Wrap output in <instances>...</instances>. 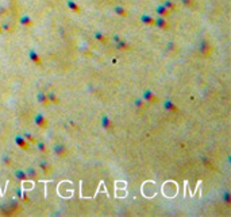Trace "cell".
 Masks as SVG:
<instances>
[{"instance_id":"5bb4252c","label":"cell","mask_w":231,"mask_h":217,"mask_svg":"<svg viewBox=\"0 0 231 217\" xmlns=\"http://www.w3.org/2000/svg\"><path fill=\"white\" fill-rule=\"evenodd\" d=\"M26 174H27V177H29V179H31V181H37V179H38V173H37V170H35L34 167L27 169Z\"/></svg>"},{"instance_id":"484cf974","label":"cell","mask_w":231,"mask_h":217,"mask_svg":"<svg viewBox=\"0 0 231 217\" xmlns=\"http://www.w3.org/2000/svg\"><path fill=\"white\" fill-rule=\"evenodd\" d=\"M95 39H96V41H99V42H103V43H105V42H107V38L103 35L102 32H96V34H95Z\"/></svg>"},{"instance_id":"d6986e66","label":"cell","mask_w":231,"mask_h":217,"mask_svg":"<svg viewBox=\"0 0 231 217\" xmlns=\"http://www.w3.org/2000/svg\"><path fill=\"white\" fill-rule=\"evenodd\" d=\"M165 109H168V111H172V112H176L177 111V105H174V103H172L170 100H166L164 104Z\"/></svg>"},{"instance_id":"4dcf8cb0","label":"cell","mask_w":231,"mask_h":217,"mask_svg":"<svg viewBox=\"0 0 231 217\" xmlns=\"http://www.w3.org/2000/svg\"><path fill=\"white\" fill-rule=\"evenodd\" d=\"M176 49V45L173 43V42H169V43L166 45V50L169 51V50H174Z\"/></svg>"},{"instance_id":"8fae6325","label":"cell","mask_w":231,"mask_h":217,"mask_svg":"<svg viewBox=\"0 0 231 217\" xmlns=\"http://www.w3.org/2000/svg\"><path fill=\"white\" fill-rule=\"evenodd\" d=\"M37 100H38V103H41L42 105H49L50 104L49 99H47V94L43 93V92H39V93L37 94Z\"/></svg>"},{"instance_id":"9a60e30c","label":"cell","mask_w":231,"mask_h":217,"mask_svg":"<svg viewBox=\"0 0 231 217\" xmlns=\"http://www.w3.org/2000/svg\"><path fill=\"white\" fill-rule=\"evenodd\" d=\"M66 4H68V7H69V8L72 9L73 12H81V7H80L77 3H74L73 0H68Z\"/></svg>"},{"instance_id":"9c48e42d","label":"cell","mask_w":231,"mask_h":217,"mask_svg":"<svg viewBox=\"0 0 231 217\" xmlns=\"http://www.w3.org/2000/svg\"><path fill=\"white\" fill-rule=\"evenodd\" d=\"M54 153L62 158V156H65L68 154V150L65 148L64 144H56V146H54Z\"/></svg>"},{"instance_id":"52a82bcc","label":"cell","mask_w":231,"mask_h":217,"mask_svg":"<svg viewBox=\"0 0 231 217\" xmlns=\"http://www.w3.org/2000/svg\"><path fill=\"white\" fill-rule=\"evenodd\" d=\"M102 127L104 129H111V128H114V123H112V120L107 116V115H104V116H102Z\"/></svg>"},{"instance_id":"7a4b0ae2","label":"cell","mask_w":231,"mask_h":217,"mask_svg":"<svg viewBox=\"0 0 231 217\" xmlns=\"http://www.w3.org/2000/svg\"><path fill=\"white\" fill-rule=\"evenodd\" d=\"M212 50H214L212 49V45H211L207 39H202V41L199 42V51L202 56L210 57L211 53H212Z\"/></svg>"},{"instance_id":"44dd1931","label":"cell","mask_w":231,"mask_h":217,"mask_svg":"<svg viewBox=\"0 0 231 217\" xmlns=\"http://www.w3.org/2000/svg\"><path fill=\"white\" fill-rule=\"evenodd\" d=\"M47 99H49L50 104H58L60 103V99L54 93H47Z\"/></svg>"},{"instance_id":"277c9868","label":"cell","mask_w":231,"mask_h":217,"mask_svg":"<svg viewBox=\"0 0 231 217\" xmlns=\"http://www.w3.org/2000/svg\"><path fill=\"white\" fill-rule=\"evenodd\" d=\"M15 143L18 144V146L21 147L22 150H24V151H27L29 150V147H30V144H29V142L26 140V139L23 138L22 135H18V136H15Z\"/></svg>"},{"instance_id":"7c38bea8","label":"cell","mask_w":231,"mask_h":217,"mask_svg":"<svg viewBox=\"0 0 231 217\" xmlns=\"http://www.w3.org/2000/svg\"><path fill=\"white\" fill-rule=\"evenodd\" d=\"M39 169L43 171V174H50L51 173V166L47 163V161H41L39 162Z\"/></svg>"},{"instance_id":"2e32d148","label":"cell","mask_w":231,"mask_h":217,"mask_svg":"<svg viewBox=\"0 0 231 217\" xmlns=\"http://www.w3.org/2000/svg\"><path fill=\"white\" fill-rule=\"evenodd\" d=\"M116 49H119V50H130V49H131V46H130L126 41L120 39V41L116 43Z\"/></svg>"},{"instance_id":"4316f807","label":"cell","mask_w":231,"mask_h":217,"mask_svg":"<svg viewBox=\"0 0 231 217\" xmlns=\"http://www.w3.org/2000/svg\"><path fill=\"white\" fill-rule=\"evenodd\" d=\"M164 6L166 7L169 11H173V9H176V6H174V3H172L170 0H165L164 1Z\"/></svg>"},{"instance_id":"603a6c76","label":"cell","mask_w":231,"mask_h":217,"mask_svg":"<svg viewBox=\"0 0 231 217\" xmlns=\"http://www.w3.org/2000/svg\"><path fill=\"white\" fill-rule=\"evenodd\" d=\"M145 104H146V101H145L143 99H135L134 100V105L137 107V108H139V109L145 108Z\"/></svg>"},{"instance_id":"cb8c5ba5","label":"cell","mask_w":231,"mask_h":217,"mask_svg":"<svg viewBox=\"0 0 231 217\" xmlns=\"http://www.w3.org/2000/svg\"><path fill=\"white\" fill-rule=\"evenodd\" d=\"M21 23L23 24V26H26V27L32 26V20H31V18H30V16H23V18L21 19Z\"/></svg>"},{"instance_id":"ba28073f","label":"cell","mask_w":231,"mask_h":217,"mask_svg":"<svg viewBox=\"0 0 231 217\" xmlns=\"http://www.w3.org/2000/svg\"><path fill=\"white\" fill-rule=\"evenodd\" d=\"M14 175H15V178H16L18 181H21V182L29 181V177H27L26 171H24V170H21V169L15 170V171H14Z\"/></svg>"},{"instance_id":"7402d4cb","label":"cell","mask_w":231,"mask_h":217,"mask_svg":"<svg viewBox=\"0 0 231 217\" xmlns=\"http://www.w3.org/2000/svg\"><path fill=\"white\" fill-rule=\"evenodd\" d=\"M35 144H37V148H38L41 153H43V154L47 153V147L43 142H35Z\"/></svg>"},{"instance_id":"3957f363","label":"cell","mask_w":231,"mask_h":217,"mask_svg":"<svg viewBox=\"0 0 231 217\" xmlns=\"http://www.w3.org/2000/svg\"><path fill=\"white\" fill-rule=\"evenodd\" d=\"M154 24L158 27V28H162V30L169 28V23L166 22V19H165L164 16H160V15L154 19Z\"/></svg>"},{"instance_id":"d6a6232c","label":"cell","mask_w":231,"mask_h":217,"mask_svg":"<svg viewBox=\"0 0 231 217\" xmlns=\"http://www.w3.org/2000/svg\"><path fill=\"white\" fill-rule=\"evenodd\" d=\"M1 31H3V28H1V26H0V32H1Z\"/></svg>"},{"instance_id":"ffe728a7","label":"cell","mask_w":231,"mask_h":217,"mask_svg":"<svg viewBox=\"0 0 231 217\" xmlns=\"http://www.w3.org/2000/svg\"><path fill=\"white\" fill-rule=\"evenodd\" d=\"M222 198H223V202L226 204L227 206H230L231 205V196H230V191H223V196H222Z\"/></svg>"},{"instance_id":"4fadbf2b","label":"cell","mask_w":231,"mask_h":217,"mask_svg":"<svg viewBox=\"0 0 231 217\" xmlns=\"http://www.w3.org/2000/svg\"><path fill=\"white\" fill-rule=\"evenodd\" d=\"M155 11H157V14L160 15V16H164V18H166L168 15L170 14V11L166 8V7L164 6V4H161V6H158L157 8H155Z\"/></svg>"},{"instance_id":"83f0119b","label":"cell","mask_w":231,"mask_h":217,"mask_svg":"<svg viewBox=\"0 0 231 217\" xmlns=\"http://www.w3.org/2000/svg\"><path fill=\"white\" fill-rule=\"evenodd\" d=\"M202 162L205 164V167H208V169H214V164H212V162H211L208 158L203 156V158H202Z\"/></svg>"},{"instance_id":"f546056e","label":"cell","mask_w":231,"mask_h":217,"mask_svg":"<svg viewBox=\"0 0 231 217\" xmlns=\"http://www.w3.org/2000/svg\"><path fill=\"white\" fill-rule=\"evenodd\" d=\"M3 163L6 164V166H10V164H11V158L7 156V155H4L3 156Z\"/></svg>"},{"instance_id":"6da1fadb","label":"cell","mask_w":231,"mask_h":217,"mask_svg":"<svg viewBox=\"0 0 231 217\" xmlns=\"http://www.w3.org/2000/svg\"><path fill=\"white\" fill-rule=\"evenodd\" d=\"M21 212V205H19V201L16 198H12L10 202L4 204V205L0 206V213L4 214V216H12V214H18Z\"/></svg>"},{"instance_id":"1f68e13d","label":"cell","mask_w":231,"mask_h":217,"mask_svg":"<svg viewBox=\"0 0 231 217\" xmlns=\"http://www.w3.org/2000/svg\"><path fill=\"white\" fill-rule=\"evenodd\" d=\"M120 39H122V38H120L119 35H116V34H115V35H112V41H114L115 43H118V42H119Z\"/></svg>"},{"instance_id":"f1b7e54d","label":"cell","mask_w":231,"mask_h":217,"mask_svg":"<svg viewBox=\"0 0 231 217\" xmlns=\"http://www.w3.org/2000/svg\"><path fill=\"white\" fill-rule=\"evenodd\" d=\"M181 3H182V6H185V7H192L193 6V0H181Z\"/></svg>"},{"instance_id":"8992f818","label":"cell","mask_w":231,"mask_h":217,"mask_svg":"<svg viewBox=\"0 0 231 217\" xmlns=\"http://www.w3.org/2000/svg\"><path fill=\"white\" fill-rule=\"evenodd\" d=\"M142 99L146 101V103H157V96H155L154 93H153L152 91H145L143 92V96H142Z\"/></svg>"},{"instance_id":"e0dca14e","label":"cell","mask_w":231,"mask_h":217,"mask_svg":"<svg viewBox=\"0 0 231 217\" xmlns=\"http://www.w3.org/2000/svg\"><path fill=\"white\" fill-rule=\"evenodd\" d=\"M115 14L119 15V16H122V18H126L127 16V9L123 8L122 6H116L115 7Z\"/></svg>"},{"instance_id":"30bf717a","label":"cell","mask_w":231,"mask_h":217,"mask_svg":"<svg viewBox=\"0 0 231 217\" xmlns=\"http://www.w3.org/2000/svg\"><path fill=\"white\" fill-rule=\"evenodd\" d=\"M29 57H30V59H31L35 65H42V59H41V57L37 54V51L30 50V51H29Z\"/></svg>"},{"instance_id":"d4e9b609","label":"cell","mask_w":231,"mask_h":217,"mask_svg":"<svg viewBox=\"0 0 231 217\" xmlns=\"http://www.w3.org/2000/svg\"><path fill=\"white\" fill-rule=\"evenodd\" d=\"M22 136H23V138L26 139V140L29 142V143H32V144H35V142H37V140H35V139H34V136H32L31 134H30V132H23V135H22Z\"/></svg>"},{"instance_id":"5b68a950","label":"cell","mask_w":231,"mask_h":217,"mask_svg":"<svg viewBox=\"0 0 231 217\" xmlns=\"http://www.w3.org/2000/svg\"><path fill=\"white\" fill-rule=\"evenodd\" d=\"M34 121H35V124H37V126H38L39 128H46V127H47V120H46V118H45L43 115H41V113H38L37 116H35Z\"/></svg>"},{"instance_id":"ac0fdd59","label":"cell","mask_w":231,"mask_h":217,"mask_svg":"<svg viewBox=\"0 0 231 217\" xmlns=\"http://www.w3.org/2000/svg\"><path fill=\"white\" fill-rule=\"evenodd\" d=\"M141 20H142V23L149 24V26L154 24V18H152L150 15H142V16H141Z\"/></svg>"}]
</instances>
